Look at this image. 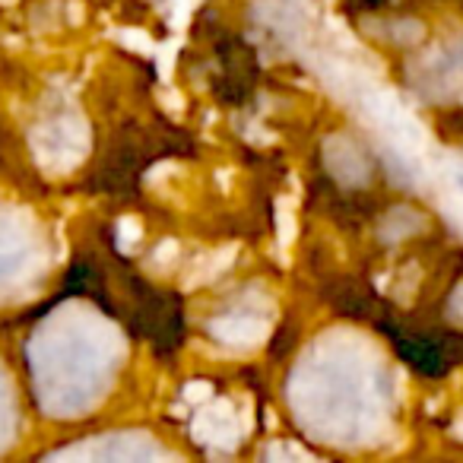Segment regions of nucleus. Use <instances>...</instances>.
Segmentation results:
<instances>
[{
    "label": "nucleus",
    "instance_id": "obj_1",
    "mask_svg": "<svg viewBox=\"0 0 463 463\" xmlns=\"http://www.w3.org/2000/svg\"><path fill=\"white\" fill-rule=\"evenodd\" d=\"M387 340H393L397 353L406 359V365L416 368L419 374H429L438 378L448 368L457 365V349L450 336H438V334H406L397 324H384Z\"/></svg>",
    "mask_w": 463,
    "mask_h": 463
}]
</instances>
